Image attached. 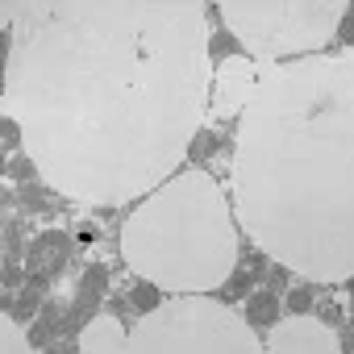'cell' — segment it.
Wrapping results in <instances>:
<instances>
[{
  "label": "cell",
  "mask_w": 354,
  "mask_h": 354,
  "mask_svg": "<svg viewBox=\"0 0 354 354\" xmlns=\"http://www.w3.org/2000/svg\"><path fill=\"white\" fill-rule=\"evenodd\" d=\"M5 117L63 196L121 205L180 162L201 133L213 55L188 0L5 5Z\"/></svg>",
  "instance_id": "cell-1"
},
{
  "label": "cell",
  "mask_w": 354,
  "mask_h": 354,
  "mask_svg": "<svg viewBox=\"0 0 354 354\" xmlns=\"http://www.w3.org/2000/svg\"><path fill=\"white\" fill-rule=\"evenodd\" d=\"M234 209L279 267L354 279V50L267 67L238 117Z\"/></svg>",
  "instance_id": "cell-2"
},
{
  "label": "cell",
  "mask_w": 354,
  "mask_h": 354,
  "mask_svg": "<svg viewBox=\"0 0 354 354\" xmlns=\"http://www.w3.org/2000/svg\"><path fill=\"white\" fill-rule=\"evenodd\" d=\"M121 259L162 292L201 296L221 288L238 263V234L221 184L209 171H184L154 188L121 225Z\"/></svg>",
  "instance_id": "cell-3"
},
{
  "label": "cell",
  "mask_w": 354,
  "mask_h": 354,
  "mask_svg": "<svg viewBox=\"0 0 354 354\" xmlns=\"http://www.w3.org/2000/svg\"><path fill=\"white\" fill-rule=\"evenodd\" d=\"M125 354H267V346L234 308L205 296H180L133 321Z\"/></svg>",
  "instance_id": "cell-4"
},
{
  "label": "cell",
  "mask_w": 354,
  "mask_h": 354,
  "mask_svg": "<svg viewBox=\"0 0 354 354\" xmlns=\"http://www.w3.org/2000/svg\"><path fill=\"white\" fill-rule=\"evenodd\" d=\"M225 26L234 38L254 55V59H283V55H308L321 50L350 5L342 0H279V5H263V0H221Z\"/></svg>",
  "instance_id": "cell-5"
},
{
  "label": "cell",
  "mask_w": 354,
  "mask_h": 354,
  "mask_svg": "<svg viewBox=\"0 0 354 354\" xmlns=\"http://www.w3.org/2000/svg\"><path fill=\"white\" fill-rule=\"evenodd\" d=\"M267 354H342L333 329L313 317H288L271 325L267 333Z\"/></svg>",
  "instance_id": "cell-6"
},
{
  "label": "cell",
  "mask_w": 354,
  "mask_h": 354,
  "mask_svg": "<svg viewBox=\"0 0 354 354\" xmlns=\"http://www.w3.org/2000/svg\"><path fill=\"white\" fill-rule=\"evenodd\" d=\"M259 75H254V63L234 55L221 63V75H217V96H213V113L217 117H242L250 92H254Z\"/></svg>",
  "instance_id": "cell-7"
},
{
  "label": "cell",
  "mask_w": 354,
  "mask_h": 354,
  "mask_svg": "<svg viewBox=\"0 0 354 354\" xmlns=\"http://www.w3.org/2000/svg\"><path fill=\"white\" fill-rule=\"evenodd\" d=\"M71 259V234L67 230H42L26 254V267L38 275V279H55Z\"/></svg>",
  "instance_id": "cell-8"
},
{
  "label": "cell",
  "mask_w": 354,
  "mask_h": 354,
  "mask_svg": "<svg viewBox=\"0 0 354 354\" xmlns=\"http://www.w3.org/2000/svg\"><path fill=\"white\" fill-rule=\"evenodd\" d=\"M125 350H129V333L113 317H92L80 333V354H125Z\"/></svg>",
  "instance_id": "cell-9"
},
{
  "label": "cell",
  "mask_w": 354,
  "mask_h": 354,
  "mask_svg": "<svg viewBox=\"0 0 354 354\" xmlns=\"http://www.w3.org/2000/svg\"><path fill=\"white\" fill-rule=\"evenodd\" d=\"M104 283H109V271L100 267V263H92L84 275H80V292H75V304H71V321H88L96 308H100V300H104Z\"/></svg>",
  "instance_id": "cell-10"
},
{
  "label": "cell",
  "mask_w": 354,
  "mask_h": 354,
  "mask_svg": "<svg viewBox=\"0 0 354 354\" xmlns=\"http://www.w3.org/2000/svg\"><path fill=\"white\" fill-rule=\"evenodd\" d=\"M246 321L250 325H279V300L271 292H254L246 300Z\"/></svg>",
  "instance_id": "cell-11"
},
{
  "label": "cell",
  "mask_w": 354,
  "mask_h": 354,
  "mask_svg": "<svg viewBox=\"0 0 354 354\" xmlns=\"http://www.w3.org/2000/svg\"><path fill=\"white\" fill-rule=\"evenodd\" d=\"M0 354H34L30 333H21V321H13V317L0 321Z\"/></svg>",
  "instance_id": "cell-12"
},
{
  "label": "cell",
  "mask_w": 354,
  "mask_h": 354,
  "mask_svg": "<svg viewBox=\"0 0 354 354\" xmlns=\"http://www.w3.org/2000/svg\"><path fill=\"white\" fill-rule=\"evenodd\" d=\"M42 292H46V279H34V283L17 296V304H13V313H9V317H13V321H30V317H34V308H38V304H46V300H42Z\"/></svg>",
  "instance_id": "cell-13"
},
{
  "label": "cell",
  "mask_w": 354,
  "mask_h": 354,
  "mask_svg": "<svg viewBox=\"0 0 354 354\" xmlns=\"http://www.w3.org/2000/svg\"><path fill=\"white\" fill-rule=\"evenodd\" d=\"M167 300H162V288H154V283H133V308L138 313H154V308H162Z\"/></svg>",
  "instance_id": "cell-14"
},
{
  "label": "cell",
  "mask_w": 354,
  "mask_h": 354,
  "mask_svg": "<svg viewBox=\"0 0 354 354\" xmlns=\"http://www.w3.org/2000/svg\"><path fill=\"white\" fill-rule=\"evenodd\" d=\"M63 317H67V300H63V296H55V300H46V304H42V325H46L50 333H59V329L67 325Z\"/></svg>",
  "instance_id": "cell-15"
},
{
  "label": "cell",
  "mask_w": 354,
  "mask_h": 354,
  "mask_svg": "<svg viewBox=\"0 0 354 354\" xmlns=\"http://www.w3.org/2000/svg\"><path fill=\"white\" fill-rule=\"evenodd\" d=\"M17 259H21V250H17V221L5 217V271H13Z\"/></svg>",
  "instance_id": "cell-16"
},
{
  "label": "cell",
  "mask_w": 354,
  "mask_h": 354,
  "mask_svg": "<svg viewBox=\"0 0 354 354\" xmlns=\"http://www.w3.org/2000/svg\"><path fill=\"white\" fill-rule=\"evenodd\" d=\"M46 192H55V188H46V184H21V209H42Z\"/></svg>",
  "instance_id": "cell-17"
},
{
  "label": "cell",
  "mask_w": 354,
  "mask_h": 354,
  "mask_svg": "<svg viewBox=\"0 0 354 354\" xmlns=\"http://www.w3.org/2000/svg\"><path fill=\"white\" fill-rule=\"evenodd\" d=\"M308 304H313V292H308V288H292V292H288V308H292L296 317H304Z\"/></svg>",
  "instance_id": "cell-18"
},
{
  "label": "cell",
  "mask_w": 354,
  "mask_h": 354,
  "mask_svg": "<svg viewBox=\"0 0 354 354\" xmlns=\"http://www.w3.org/2000/svg\"><path fill=\"white\" fill-rule=\"evenodd\" d=\"M17 142H21V146H26V138H21V133H17V121H13V117H5V150H13V146H17Z\"/></svg>",
  "instance_id": "cell-19"
},
{
  "label": "cell",
  "mask_w": 354,
  "mask_h": 354,
  "mask_svg": "<svg viewBox=\"0 0 354 354\" xmlns=\"http://www.w3.org/2000/svg\"><path fill=\"white\" fill-rule=\"evenodd\" d=\"M337 34H342V38H346L350 46H354V5H350V13L342 17V26H337Z\"/></svg>",
  "instance_id": "cell-20"
},
{
  "label": "cell",
  "mask_w": 354,
  "mask_h": 354,
  "mask_svg": "<svg viewBox=\"0 0 354 354\" xmlns=\"http://www.w3.org/2000/svg\"><path fill=\"white\" fill-rule=\"evenodd\" d=\"M250 283H254V275H238V279H234V283H230L225 292H230V296H242V292H246Z\"/></svg>",
  "instance_id": "cell-21"
},
{
  "label": "cell",
  "mask_w": 354,
  "mask_h": 354,
  "mask_svg": "<svg viewBox=\"0 0 354 354\" xmlns=\"http://www.w3.org/2000/svg\"><path fill=\"white\" fill-rule=\"evenodd\" d=\"M38 167L34 162H9V175H13V180H21V175H34Z\"/></svg>",
  "instance_id": "cell-22"
}]
</instances>
